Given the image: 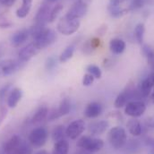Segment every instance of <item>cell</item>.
<instances>
[{"label": "cell", "mask_w": 154, "mask_h": 154, "mask_svg": "<svg viewBox=\"0 0 154 154\" xmlns=\"http://www.w3.org/2000/svg\"><path fill=\"white\" fill-rule=\"evenodd\" d=\"M77 147L87 151L89 152L94 153L101 151L104 147V141L100 138H97L94 136L84 135L79 138L76 143Z\"/></svg>", "instance_id": "6da1fadb"}, {"label": "cell", "mask_w": 154, "mask_h": 154, "mask_svg": "<svg viewBox=\"0 0 154 154\" xmlns=\"http://www.w3.org/2000/svg\"><path fill=\"white\" fill-rule=\"evenodd\" d=\"M108 140L114 149H122L127 142L126 131L121 126H114L110 128L108 133Z\"/></svg>", "instance_id": "7a4b0ae2"}, {"label": "cell", "mask_w": 154, "mask_h": 154, "mask_svg": "<svg viewBox=\"0 0 154 154\" xmlns=\"http://www.w3.org/2000/svg\"><path fill=\"white\" fill-rule=\"evenodd\" d=\"M81 25L80 20L71 18L68 15H64L60 18V20L57 23V29L59 33L65 35V36H70L74 33H75L79 30Z\"/></svg>", "instance_id": "3957f363"}, {"label": "cell", "mask_w": 154, "mask_h": 154, "mask_svg": "<svg viewBox=\"0 0 154 154\" xmlns=\"http://www.w3.org/2000/svg\"><path fill=\"white\" fill-rule=\"evenodd\" d=\"M25 65V62L20 59H5L0 61V78L14 75L20 71Z\"/></svg>", "instance_id": "277c9868"}, {"label": "cell", "mask_w": 154, "mask_h": 154, "mask_svg": "<svg viewBox=\"0 0 154 154\" xmlns=\"http://www.w3.org/2000/svg\"><path fill=\"white\" fill-rule=\"evenodd\" d=\"M48 138V131L47 128L43 126H38L32 130V132L29 134V143L32 147L35 148H41L43 147Z\"/></svg>", "instance_id": "5b68a950"}, {"label": "cell", "mask_w": 154, "mask_h": 154, "mask_svg": "<svg viewBox=\"0 0 154 154\" xmlns=\"http://www.w3.org/2000/svg\"><path fill=\"white\" fill-rule=\"evenodd\" d=\"M91 2V0H75V2L66 13V15L75 19H80L83 17L88 12Z\"/></svg>", "instance_id": "8992f818"}, {"label": "cell", "mask_w": 154, "mask_h": 154, "mask_svg": "<svg viewBox=\"0 0 154 154\" xmlns=\"http://www.w3.org/2000/svg\"><path fill=\"white\" fill-rule=\"evenodd\" d=\"M33 39L34 42L38 44V46L41 49H44L47 47H49L50 45L55 43L57 39V34L53 30L45 28L35 38H33Z\"/></svg>", "instance_id": "52a82bcc"}, {"label": "cell", "mask_w": 154, "mask_h": 154, "mask_svg": "<svg viewBox=\"0 0 154 154\" xmlns=\"http://www.w3.org/2000/svg\"><path fill=\"white\" fill-rule=\"evenodd\" d=\"M146 111V104L143 100H131L125 106V114L131 117H140Z\"/></svg>", "instance_id": "ba28073f"}, {"label": "cell", "mask_w": 154, "mask_h": 154, "mask_svg": "<svg viewBox=\"0 0 154 154\" xmlns=\"http://www.w3.org/2000/svg\"><path fill=\"white\" fill-rule=\"evenodd\" d=\"M86 129V123L82 119H76L71 122L66 129V134L71 140H76Z\"/></svg>", "instance_id": "9c48e42d"}, {"label": "cell", "mask_w": 154, "mask_h": 154, "mask_svg": "<svg viewBox=\"0 0 154 154\" xmlns=\"http://www.w3.org/2000/svg\"><path fill=\"white\" fill-rule=\"evenodd\" d=\"M41 50L42 49L38 47V44L33 41L25 46L24 48H23L22 49H20V51L18 52V57L20 60L26 63L32 57H34L36 55H38Z\"/></svg>", "instance_id": "30bf717a"}, {"label": "cell", "mask_w": 154, "mask_h": 154, "mask_svg": "<svg viewBox=\"0 0 154 154\" xmlns=\"http://www.w3.org/2000/svg\"><path fill=\"white\" fill-rule=\"evenodd\" d=\"M129 0H110L108 10L109 14L112 17L119 18L123 16L125 14H126L129 11V8L125 6L124 5Z\"/></svg>", "instance_id": "8fae6325"}, {"label": "cell", "mask_w": 154, "mask_h": 154, "mask_svg": "<svg viewBox=\"0 0 154 154\" xmlns=\"http://www.w3.org/2000/svg\"><path fill=\"white\" fill-rule=\"evenodd\" d=\"M109 127V123L107 120H100L91 122L88 125V132L91 136H98L103 134Z\"/></svg>", "instance_id": "7c38bea8"}, {"label": "cell", "mask_w": 154, "mask_h": 154, "mask_svg": "<svg viewBox=\"0 0 154 154\" xmlns=\"http://www.w3.org/2000/svg\"><path fill=\"white\" fill-rule=\"evenodd\" d=\"M152 88H154V72L148 75L140 82L138 91L142 97L147 98L151 94Z\"/></svg>", "instance_id": "4fadbf2b"}, {"label": "cell", "mask_w": 154, "mask_h": 154, "mask_svg": "<svg viewBox=\"0 0 154 154\" xmlns=\"http://www.w3.org/2000/svg\"><path fill=\"white\" fill-rule=\"evenodd\" d=\"M50 6L47 3H43L37 11L35 15V23L46 25L47 23L49 22V14H50Z\"/></svg>", "instance_id": "5bb4252c"}, {"label": "cell", "mask_w": 154, "mask_h": 154, "mask_svg": "<svg viewBox=\"0 0 154 154\" xmlns=\"http://www.w3.org/2000/svg\"><path fill=\"white\" fill-rule=\"evenodd\" d=\"M83 113L87 118H97L103 113V106L100 102L91 101L86 106Z\"/></svg>", "instance_id": "9a60e30c"}, {"label": "cell", "mask_w": 154, "mask_h": 154, "mask_svg": "<svg viewBox=\"0 0 154 154\" xmlns=\"http://www.w3.org/2000/svg\"><path fill=\"white\" fill-rule=\"evenodd\" d=\"M23 98V91L20 88H13L6 98V105L10 109H14Z\"/></svg>", "instance_id": "2e32d148"}, {"label": "cell", "mask_w": 154, "mask_h": 154, "mask_svg": "<svg viewBox=\"0 0 154 154\" xmlns=\"http://www.w3.org/2000/svg\"><path fill=\"white\" fill-rule=\"evenodd\" d=\"M22 142L23 139L19 135L14 134L11 136L8 140L5 141V143L3 145L4 152L6 154H14L17 150V148L20 146V144L22 143Z\"/></svg>", "instance_id": "e0dca14e"}, {"label": "cell", "mask_w": 154, "mask_h": 154, "mask_svg": "<svg viewBox=\"0 0 154 154\" xmlns=\"http://www.w3.org/2000/svg\"><path fill=\"white\" fill-rule=\"evenodd\" d=\"M30 31L27 29H23L18 32H16L10 38V44L11 46L14 48H18L21 45H23L30 36Z\"/></svg>", "instance_id": "ac0fdd59"}, {"label": "cell", "mask_w": 154, "mask_h": 154, "mask_svg": "<svg viewBox=\"0 0 154 154\" xmlns=\"http://www.w3.org/2000/svg\"><path fill=\"white\" fill-rule=\"evenodd\" d=\"M126 127L128 132L133 136H140L143 133V126L139 120L136 118H131L126 123Z\"/></svg>", "instance_id": "d6986e66"}, {"label": "cell", "mask_w": 154, "mask_h": 154, "mask_svg": "<svg viewBox=\"0 0 154 154\" xmlns=\"http://www.w3.org/2000/svg\"><path fill=\"white\" fill-rule=\"evenodd\" d=\"M48 108L45 105H41L38 108V109L35 111L34 115L32 116V117L31 118V122L33 125L39 124L42 121H44L45 119H47L48 114Z\"/></svg>", "instance_id": "ffe728a7"}, {"label": "cell", "mask_w": 154, "mask_h": 154, "mask_svg": "<svg viewBox=\"0 0 154 154\" xmlns=\"http://www.w3.org/2000/svg\"><path fill=\"white\" fill-rule=\"evenodd\" d=\"M126 48L125 42L121 38H113L109 42V48L111 52L115 55L122 54Z\"/></svg>", "instance_id": "44dd1931"}, {"label": "cell", "mask_w": 154, "mask_h": 154, "mask_svg": "<svg viewBox=\"0 0 154 154\" xmlns=\"http://www.w3.org/2000/svg\"><path fill=\"white\" fill-rule=\"evenodd\" d=\"M69 143L66 140H60L54 143L52 154H68L69 153Z\"/></svg>", "instance_id": "7402d4cb"}, {"label": "cell", "mask_w": 154, "mask_h": 154, "mask_svg": "<svg viewBox=\"0 0 154 154\" xmlns=\"http://www.w3.org/2000/svg\"><path fill=\"white\" fill-rule=\"evenodd\" d=\"M56 111L57 115L60 117L68 115L71 111V101L68 98H64L60 103L57 109H56Z\"/></svg>", "instance_id": "603a6c76"}, {"label": "cell", "mask_w": 154, "mask_h": 154, "mask_svg": "<svg viewBox=\"0 0 154 154\" xmlns=\"http://www.w3.org/2000/svg\"><path fill=\"white\" fill-rule=\"evenodd\" d=\"M32 0H23L21 7L18 8L16 11V16L18 18H25L29 14L32 9Z\"/></svg>", "instance_id": "cb8c5ba5"}, {"label": "cell", "mask_w": 154, "mask_h": 154, "mask_svg": "<svg viewBox=\"0 0 154 154\" xmlns=\"http://www.w3.org/2000/svg\"><path fill=\"white\" fill-rule=\"evenodd\" d=\"M66 129L65 126L63 125H58L57 126H55L51 132V137H52V140L56 143L57 141H60V140H63L65 136H66Z\"/></svg>", "instance_id": "d4e9b609"}, {"label": "cell", "mask_w": 154, "mask_h": 154, "mask_svg": "<svg viewBox=\"0 0 154 154\" xmlns=\"http://www.w3.org/2000/svg\"><path fill=\"white\" fill-rule=\"evenodd\" d=\"M75 46L74 44H71V45H68L65 50L60 54L59 56V61L61 63H66L67 62L69 59H71L74 56V53H75Z\"/></svg>", "instance_id": "484cf974"}, {"label": "cell", "mask_w": 154, "mask_h": 154, "mask_svg": "<svg viewBox=\"0 0 154 154\" xmlns=\"http://www.w3.org/2000/svg\"><path fill=\"white\" fill-rule=\"evenodd\" d=\"M144 33H145V26H144V24L142 23H138L134 28V36H135L136 41L139 44L143 43Z\"/></svg>", "instance_id": "4316f807"}, {"label": "cell", "mask_w": 154, "mask_h": 154, "mask_svg": "<svg viewBox=\"0 0 154 154\" xmlns=\"http://www.w3.org/2000/svg\"><path fill=\"white\" fill-rule=\"evenodd\" d=\"M142 53H143V55L147 58L148 63H149L151 66H152V64H153L154 62L153 48H152L151 46L144 44V45H143V47H142Z\"/></svg>", "instance_id": "83f0119b"}, {"label": "cell", "mask_w": 154, "mask_h": 154, "mask_svg": "<svg viewBox=\"0 0 154 154\" xmlns=\"http://www.w3.org/2000/svg\"><path fill=\"white\" fill-rule=\"evenodd\" d=\"M14 154H32V146L30 143L23 141Z\"/></svg>", "instance_id": "f1b7e54d"}, {"label": "cell", "mask_w": 154, "mask_h": 154, "mask_svg": "<svg viewBox=\"0 0 154 154\" xmlns=\"http://www.w3.org/2000/svg\"><path fill=\"white\" fill-rule=\"evenodd\" d=\"M86 71H87V73L91 75L95 79H100L102 76L101 69L96 65H89L86 67Z\"/></svg>", "instance_id": "f546056e"}, {"label": "cell", "mask_w": 154, "mask_h": 154, "mask_svg": "<svg viewBox=\"0 0 154 154\" xmlns=\"http://www.w3.org/2000/svg\"><path fill=\"white\" fill-rule=\"evenodd\" d=\"M64 6L61 5V4H58V5H56L51 10H50V14H49V23H53L57 18V16L59 15V14L62 12Z\"/></svg>", "instance_id": "4dcf8cb0"}, {"label": "cell", "mask_w": 154, "mask_h": 154, "mask_svg": "<svg viewBox=\"0 0 154 154\" xmlns=\"http://www.w3.org/2000/svg\"><path fill=\"white\" fill-rule=\"evenodd\" d=\"M11 84L7 83L5 86H3L0 89V105H5V98H7V95L9 93V91H11Z\"/></svg>", "instance_id": "1f68e13d"}, {"label": "cell", "mask_w": 154, "mask_h": 154, "mask_svg": "<svg viewBox=\"0 0 154 154\" xmlns=\"http://www.w3.org/2000/svg\"><path fill=\"white\" fill-rule=\"evenodd\" d=\"M57 66V62L55 57H49L47 58L46 63H45V67L48 71L51 72L53 70H55V68Z\"/></svg>", "instance_id": "d6a6232c"}, {"label": "cell", "mask_w": 154, "mask_h": 154, "mask_svg": "<svg viewBox=\"0 0 154 154\" xmlns=\"http://www.w3.org/2000/svg\"><path fill=\"white\" fill-rule=\"evenodd\" d=\"M13 23L5 15V14H0V28L1 29H7L12 27Z\"/></svg>", "instance_id": "836d02e7"}, {"label": "cell", "mask_w": 154, "mask_h": 154, "mask_svg": "<svg viewBox=\"0 0 154 154\" xmlns=\"http://www.w3.org/2000/svg\"><path fill=\"white\" fill-rule=\"evenodd\" d=\"M94 80H95L94 77L91 75H90L89 73H87L82 77V85L85 87H89V86L92 85V83L94 82Z\"/></svg>", "instance_id": "e575fe53"}, {"label": "cell", "mask_w": 154, "mask_h": 154, "mask_svg": "<svg viewBox=\"0 0 154 154\" xmlns=\"http://www.w3.org/2000/svg\"><path fill=\"white\" fill-rule=\"evenodd\" d=\"M95 49L93 48V47L91 46V39H88L86 40V42L83 44L82 46V52L86 55H90L91 54Z\"/></svg>", "instance_id": "d590c367"}, {"label": "cell", "mask_w": 154, "mask_h": 154, "mask_svg": "<svg viewBox=\"0 0 154 154\" xmlns=\"http://www.w3.org/2000/svg\"><path fill=\"white\" fill-rule=\"evenodd\" d=\"M147 0H131L130 3V9H139L142 8Z\"/></svg>", "instance_id": "8d00e7d4"}, {"label": "cell", "mask_w": 154, "mask_h": 154, "mask_svg": "<svg viewBox=\"0 0 154 154\" xmlns=\"http://www.w3.org/2000/svg\"><path fill=\"white\" fill-rule=\"evenodd\" d=\"M8 114V109L5 105H0V125Z\"/></svg>", "instance_id": "74e56055"}, {"label": "cell", "mask_w": 154, "mask_h": 154, "mask_svg": "<svg viewBox=\"0 0 154 154\" xmlns=\"http://www.w3.org/2000/svg\"><path fill=\"white\" fill-rule=\"evenodd\" d=\"M15 1H16V0H0V4H1L2 5L10 7V6H12V5L15 3Z\"/></svg>", "instance_id": "f35d334b"}, {"label": "cell", "mask_w": 154, "mask_h": 154, "mask_svg": "<svg viewBox=\"0 0 154 154\" xmlns=\"http://www.w3.org/2000/svg\"><path fill=\"white\" fill-rule=\"evenodd\" d=\"M106 31H107V26L106 27H100L99 30V33H100V35H103Z\"/></svg>", "instance_id": "ab89813d"}, {"label": "cell", "mask_w": 154, "mask_h": 154, "mask_svg": "<svg viewBox=\"0 0 154 154\" xmlns=\"http://www.w3.org/2000/svg\"><path fill=\"white\" fill-rule=\"evenodd\" d=\"M75 154H92L91 152H87V151H84V150H80V151H78L76 152Z\"/></svg>", "instance_id": "60d3db41"}, {"label": "cell", "mask_w": 154, "mask_h": 154, "mask_svg": "<svg viewBox=\"0 0 154 154\" xmlns=\"http://www.w3.org/2000/svg\"><path fill=\"white\" fill-rule=\"evenodd\" d=\"M35 154H49L47 151H45V150H41V151H38Z\"/></svg>", "instance_id": "b9f144b4"}, {"label": "cell", "mask_w": 154, "mask_h": 154, "mask_svg": "<svg viewBox=\"0 0 154 154\" xmlns=\"http://www.w3.org/2000/svg\"><path fill=\"white\" fill-rule=\"evenodd\" d=\"M152 101L154 103V88H153V91L152 92Z\"/></svg>", "instance_id": "7bdbcfd3"}, {"label": "cell", "mask_w": 154, "mask_h": 154, "mask_svg": "<svg viewBox=\"0 0 154 154\" xmlns=\"http://www.w3.org/2000/svg\"><path fill=\"white\" fill-rule=\"evenodd\" d=\"M48 2H49V3H56L57 1H58V0H47Z\"/></svg>", "instance_id": "ee69618b"}, {"label": "cell", "mask_w": 154, "mask_h": 154, "mask_svg": "<svg viewBox=\"0 0 154 154\" xmlns=\"http://www.w3.org/2000/svg\"><path fill=\"white\" fill-rule=\"evenodd\" d=\"M152 68L154 69V62H153V64H152Z\"/></svg>", "instance_id": "f6af8a7d"}]
</instances>
